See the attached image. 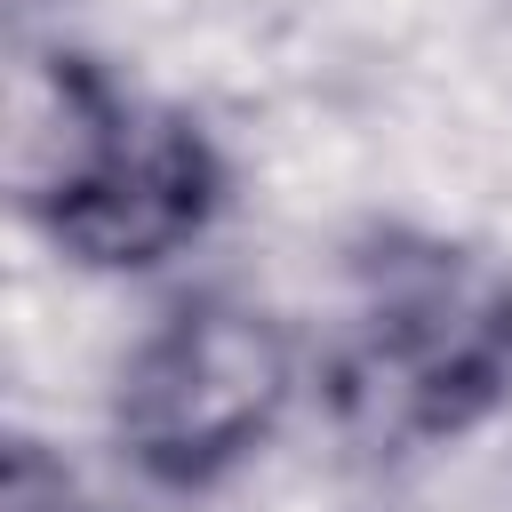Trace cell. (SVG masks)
I'll return each mask as SVG.
<instances>
[{
	"label": "cell",
	"instance_id": "obj_2",
	"mask_svg": "<svg viewBox=\"0 0 512 512\" xmlns=\"http://www.w3.org/2000/svg\"><path fill=\"white\" fill-rule=\"evenodd\" d=\"M328 392L376 448L472 432L512 392V272L448 240H376L328 336Z\"/></svg>",
	"mask_w": 512,
	"mask_h": 512
},
{
	"label": "cell",
	"instance_id": "obj_3",
	"mask_svg": "<svg viewBox=\"0 0 512 512\" xmlns=\"http://www.w3.org/2000/svg\"><path fill=\"white\" fill-rule=\"evenodd\" d=\"M296 400V344L272 312L200 296L176 304L120 368L112 440L160 488H200L256 456Z\"/></svg>",
	"mask_w": 512,
	"mask_h": 512
},
{
	"label": "cell",
	"instance_id": "obj_4",
	"mask_svg": "<svg viewBox=\"0 0 512 512\" xmlns=\"http://www.w3.org/2000/svg\"><path fill=\"white\" fill-rule=\"evenodd\" d=\"M0 512H96V496L40 440H8V456H0Z\"/></svg>",
	"mask_w": 512,
	"mask_h": 512
},
{
	"label": "cell",
	"instance_id": "obj_1",
	"mask_svg": "<svg viewBox=\"0 0 512 512\" xmlns=\"http://www.w3.org/2000/svg\"><path fill=\"white\" fill-rule=\"evenodd\" d=\"M8 192L72 264L136 272L200 240L224 168L176 104L48 48L8 72Z\"/></svg>",
	"mask_w": 512,
	"mask_h": 512
}]
</instances>
